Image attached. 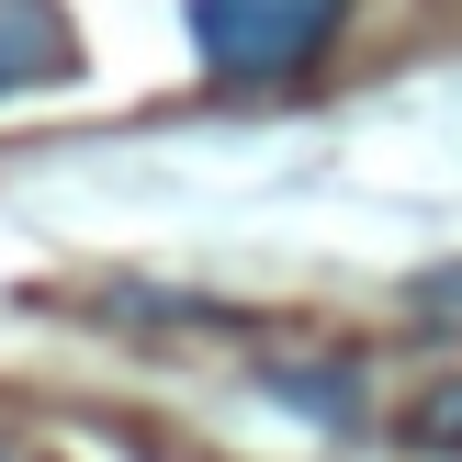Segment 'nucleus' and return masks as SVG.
<instances>
[{"instance_id": "1", "label": "nucleus", "mask_w": 462, "mask_h": 462, "mask_svg": "<svg viewBox=\"0 0 462 462\" xmlns=\"http://www.w3.org/2000/svg\"><path fill=\"white\" fill-rule=\"evenodd\" d=\"M338 0H192V45L226 68V79H282L328 45Z\"/></svg>"}, {"instance_id": "2", "label": "nucleus", "mask_w": 462, "mask_h": 462, "mask_svg": "<svg viewBox=\"0 0 462 462\" xmlns=\"http://www.w3.org/2000/svg\"><path fill=\"white\" fill-rule=\"evenodd\" d=\"M68 68H79V34H68L57 0H0V102L68 79Z\"/></svg>"}, {"instance_id": "3", "label": "nucleus", "mask_w": 462, "mask_h": 462, "mask_svg": "<svg viewBox=\"0 0 462 462\" xmlns=\"http://www.w3.org/2000/svg\"><path fill=\"white\" fill-rule=\"evenodd\" d=\"M271 395L316 406V418H350V373H271Z\"/></svg>"}, {"instance_id": "4", "label": "nucleus", "mask_w": 462, "mask_h": 462, "mask_svg": "<svg viewBox=\"0 0 462 462\" xmlns=\"http://www.w3.org/2000/svg\"><path fill=\"white\" fill-rule=\"evenodd\" d=\"M418 440H429V451H462V383L418 395Z\"/></svg>"}, {"instance_id": "5", "label": "nucleus", "mask_w": 462, "mask_h": 462, "mask_svg": "<svg viewBox=\"0 0 462 462\" xmlns=\"http://www.w3.org/2000/svg\"><path fill=\"white\" fill-rule=\"evenodd\" d=\"M0 462H12V451H0Z\"/></svg>"}]
</instances>
